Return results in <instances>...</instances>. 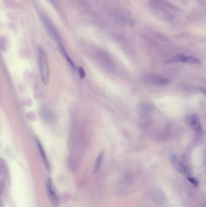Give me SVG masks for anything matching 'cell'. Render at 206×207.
I'll use <instances>...</instances> for the list:
<instances>
[{
  "instance_id": "obj_7",
  "label": "cell",
  "mask_w": 206,
  "mask_h": 207,
  "mask_svg": "<svg viewBox=\"0 0 206 207\" xmlns=\"http://www.w3.org/2000/svg\"><path fill=\"white\" fill-rule=\"evenodd\" d=\"M189 122L190 127L194 131L196 135H201L202 133V127L198 115L195 113L191 114L189 117Z\"/></svg>"
},
{
  "instance_id": "obj_5",
  "label": "cell",
  "mask_w": 206,
  "mask_h": 207,
  "mask_svg": "<svg viewBox=\"0 0 206 207\" xmlns=\"http://www.w3.org/2000/svg\"><path fill=\"white\" fill-rule=\"evenodd\" d=\"M46 190L48 199L50 200L51 203L55 206H58L59 205V199L56 195V192L54 190L53 182L50 178H47L46 182Z\"/></svg>"
},
{
  "instance_id": "obj_15",
  "label": "cell",
  "mask_w": 206,
  "mask_h": 207,
  "mask_svg": "<svg viewBox=\"0 0 206 207\" xmlns=\"http://www.w3.org/2000/svg\"><path fill=\"white\" fill-rule=\"evenodd\" d=\"M1 204H3V202L1 200H0V206H1Z\"/></svg>"
},
{
  "instance_id": "obj_13",
  "label": "cell",
  "mask_w": 206,
  "mask_h": 207,
  "mask_svg": "<svg viewBox=\"0 0 206 207\" xmlns=\"http://www.w3.org/2000/svg\"><path fill=\"white\" fill-rule=\"evenodd\" d=\"M78 73L79 74V77L81 79H84L85 77V72L84 69L82 67H79L78 68Z\"/></svg>"
},
{
  "instance_id": "obj_11",
  "label": "cell",
  "mask_w": 206,
  "mask_h": 207,
  "mask_svg": "<svg viewBox=\"0 0 206 207\" xmlns=\"http://www.w3.org/2000/svg\"><path fill=\"white\" fill-rule=\"evenodd\" d=\"M36 144H37V148H38L39 149V151L41 153V155L42 156V158L43 159V161L44 162H45V164L47 166V167H48V161H47V156H46V154L45 153V151L44 150V148L42 147V145L41 144L40 141L37 139V138H36Z\"/></svg>"
},
{
  "instance_id": "obj_10",
  "label": "cell",
  "mask_w": 206,
  "mask_h": 207,
  "mask_svg": "<svg viewBox=\"0 0 206 207\" xmlns=\"http://www.w3.org/2000/svg\"><path fill=\"white\" fill-rule=\"evenodd\" d=\"M103 152H101L98 156L97 157V159L95 162V166H94L93 168V174H97L99 171L101 169L102 164V161H103Z\"/></svg>"
},
{
  "instance_id": "obj_4",
  "label": "cell",
  "mask_w": 206,
  "mask_h": 207,
  "mask_svg": "<svg viewBox=\"0 0 206 207\" xmlns=\"http://www.w3.org/2000/svg\"><path fill=\"white\" fill-rule=\"evenodd\" d=\"M149 196L152 200L160 205H163L165 204L166 197L163 192L158 187H152L149 190Z\"/></svg>"
},
{
  "instance_id": "obj_9",
  "label": "cell",
  "mask_w": 206,
  "mask_h": 207,
  "mask_svg": "<svg viewBox=\"0 0 206 207\" xmlns=\"http://www.w3.org/2000/svg\"><path fill=\"white\" fill-rule=\"evenodd\" d=\"M58 49H59V51L60 52V53L62 54V55L64 56V58L66 59V61L68 62V64L70 65V66L73 68V69H74V70H75V69H76V66H75L73 61L70 57V56L68 55V54L67 53L64 47L60 44L58 46Z\"/></svg>"
},
{
  "instance_id": "obj_12",
  "label": "cell",
  "mask_w": 206,
  "mask_h": 207,
  "mask_svg": "<svg viewBox=\"0 0 206 207\" xmlns=\"http://www.w3.org/2000/svg\"><path fill=\"white\" fill-rule=\"evenodd\" d=\"M188 180L190 182V183H192L193 185H194L196 187L198 185V184H199L198 180L197 179L195 178L192 177V176H189L188 177Z\"/></svg>"
},
{
  "instance_id": "obj_3",
  "label": "cell",
  "mask_w": 206,
  "mask_h": 207,
  "mask_svg": "<svg viewBox=\"0 0 206 207\" xmlns=\"http://www.w3.org/2000/svg\"><path fill=\"white\" fill-rule=\"evenodd\" d=\"M145 80L146 83L154 85H166L170 82V79L158 74H149L145 77Z\"/></svg>"
},
{
  "instance_id": "obj_1",
  "label": "cell",
  "mask_w": 206,
  "mask_h": 207,
  "mask_svg": "<svg viewBox=\"0 0 206 207\" xmlns=\"http://www.w3.org/2000/svg\"><path fill=\"white\" fill-rule=\"evenodd\" d=\"M38 57L42 81L44 84L47 85L50 77L48 61L46 51L41 47L39 48L38 50Z\"/></svg>"
},
{
  "instance_id": "obj_8",
  "label": "cell",
  "mask_w": 206,
  "mask_h": 207,
  "mask_svg": "<svg viewBox=\"0 0 206 207\" xmlns=\"http://www.w3.org/2000/svg\"><path fill=\"white\" fill-rule=\"evenodd\" d=\"M171 161L173 167L176 169V170L180 174H186L187 171V168L183 163L180 161L177 156H172L171 157Z\"/></svg>"
},
{
  "instance_id": "obj_6",
  "label": "cell",
  "mask_w": 206,
  "mask_h": 207,
  "mask_svg": "<svg viewBox=\"0 0 206 207\" xmlns=\"http://www.w3.org/2000/svg\"><path fill=\"white\" fill-rule=\"evenodd\" d=\"M172 62H183L192 64H198L201 63V61L199 59L192 56H188L184 54L179 53L174 56L171 59Z\"/></svg>"
},
{
  "instance_id": "obj_14",
  "label": "cell",
  "mask_w": 206,
  "mask_h": 207,
  "mask_svg": "<svg viewBox=\"0 0 206 207\" xmlns=\"http://www.w3.org/2000/svg\"><path fill=\"white\" fill-rule=\"evenodd\" d=\"M48 1L52 3V4L54 6L55 8L58 5V0H48Z\"/></svg>"
},
{
  "instance_id": "obj_2",
  "label": "cell",
  "mask_w": 206,
  "mask_h": 207,
  "mask_svg": "<svg viewBox=\"0 0 206 207\" xmlns=\"http://www.w3.org/2000/svg\"><path fill=\"white\" fill-rule=\"evenodd\" d=\"M39 15L43 26L46 28L48 35L55 41L59 42L61 40L59 34L58 33L57 30L56 29L55 27L53 26V24L51 22V21L44 14H39Z\"/></svg>"
}]
</instances>
